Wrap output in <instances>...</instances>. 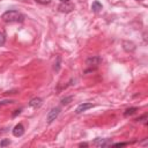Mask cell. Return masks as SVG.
Listing matches in <instances>:
<instances>
[{
	"label": "cell",
	"mask_w": 148,
	"mask_h": 148,
	"mask_svg": "<svg viewBox=\"0 0 148 148\" xmlns=\"http://www.w3.org/2000/svg\"><path fill=\"white\" fill-rule=\"evenodd\" d=\"M73 99V97L72 96H68V97H65V98H62L61 99V104H64V105H66V104H68Z\"/></svg>",
	"instance_id": "4fadbf2b"
},
{
	"label": "cell",
	"mask_w": 148,
	"mask_h": 148,
	"mask_svg": "<svg viewBox=\"0 0 148 148\" xmlns=\"http://www.w3.org/2000/svg\"><path fill=\"white\" fill-rule=\"evenodd\" d=\"M101 61H102V59L99 57H90L86 60V65L90 66V67H97L101 64Z\"/></svg>",
	"instance_id": "277c9868"
},
{
	"label": "cell",
	"mask_w": 148,
	"mask_h": 148,
	"mask_svg": "<svg viewBox=\"0 0 148 148\" xmlns=\"http://www.w3.org/2000/svg\"><path fill=\"white\" fill-rule=\"evenodd\" d=\"M37 3H40V5H49L51 2V0H35Z\"/></svg>",
	"instance_id": "9a60e30c"
},
{
	"label": "cell",
	"mask_w": 148,
	"mask_h": 148,
	"mask_svg": "<svg viewBox=\"0 0 148 148\" xmlns=\"http://www.w3.org/2000/svg\"><path fill=\"white\" fill-rule=\"evenodd\" d=\"M12 103H14V101H10V99H9V101H8V99L1 101V102H0V106H1V105H6V104H12Z\"/></svg>",
	"instance_id": "2e32d148"
},
{
	"label": "cell",
	"mask_w": 148,
	"mask_h": 148,
	"mask_svg": "<svg viewBox=\"0 0 148 148\" xmlns=\"http://www.w3.org/2000/svg\"><path fill=\"white\" fill-rule=\"evenodd\" d=\"M94 106V104H91V103H82V104H80V105H77V108L75 109V113H82L83 111H86V110H88V109H90V108H92Z\"/></svg>",
	"instance_id": "8992f818"
},
{
	"label": "cell",
	"mask_w": 148,
	"mask_h": 148,
	"mask_svg": "<svg viewBox=\"0 0 148 148\" xmlns=\"http://www.w3.org/2000/svg\"><path fill=\"white\" fill-rule=\"evenodd\" d=\"M6 43V35L3 31H0V46H2Z\"/></svg>",
	"instance_id": "7c38bea8"
},
{
	"label": "cell",
	"mask_w": 148,
	"mask_h": 148,
	"mask_svg": "<svg viewBox=\"0 0 148 148\" xmlns=\"http://www.w3.org/2000/svg\"><path fill=\"white\" fill-rule=\"evenodd\" d=\"M127 145V142H118V143H114L113 146L114 147H121V146H126Z\"/></svg>",
	"instance_id": "ac0fdd59"
},
{
	"label": "cell",
	"mask_w": 148,
	"mask_h": 148,
	"mask_svg": "<svg viewBox=\"0 0 148 148\" xmlns=\"http://www.w3.org/2000/svg\"><path fill=\"white\" fill-rule=\"evenodd\" d=\"M88 143H80V147H87Z\"/></svg>",
	"instance_id": "ffe728a7"
},
{
	"label": "cell",
	"mask_w": 148,
	"mask_h": 148,
	"mask_svg": "<svg viewBox=\"0 0 148 148\" xmlns=\"http://www.w3.org/2000/svg\"><path fill=\"white\" fill-rule=\"evenodd\" d=\"M10 143V140L9 139H3L1 142H0V147H5V146H7V145H9Z\"/></svg>",
	"instance_id": "5bb4252c"
},
{
	"label": "cell",
	"mask_w": 148,
	"mask_h": 148,
	"mask_svg": "<svg viewBox=\"0 0 148 148\" xmlns=\"http://www.w3.org/2000/svg\"><path fill=\"white\" fill-rule=\"evenodd\" d=\"M94 145L95 146H98V147H106V146L112 145V142H111L110 139H101V138H97V139L94 140Z\"/></svg>",
	"instance_id": "5b68a950"
},
{
	"label": "cell",
	"mask_w": 148,
	"mask_h": 148,
	"mask_svg": "<svg viewBox=\"0 0 148 148\" xmlns=\"http://www.w3.org/2000/svg\"><path fill=\"white\" fill-rule=\"evenodd\" d=\"M136 1H143V0H136Z\"/></svg>",
	"instance_id": "7402d4cb"
},
{
	"label": "cell",
	"mask_w": 148,
	"mask_h": 148,
	"mask_svg": "<svg viewBox=\"0 0 148 148\" xmlns=\"http://www.w3.org/2000/svg\"><path fill=\"white\" fill-rule=\"evenodd\" d=\"M21 113V110H15V112L13 113V117H16L17 114H20Z\"/></svg>",
	"instance_id": "d6986e66"
},
{
	"label": "cell",
	"mask_w": 148,
	"mask_h": 148,
	"mask_svg": "<svg viewBox=\"0 0 148 148\" xmlns=\"http://www.w3.org/2000/svg\"><path fill=\"white\" fill-rule=\"evenodd\" d=\"M136 110H138V108H128V109H126V111L124 112V116H125V117L132 116V114H134V113L136 112Z\"/></svg>",
	"instance_id": "8fae6325"
},
{
	"label": "cell",
	"mask_w": 148,
	"mask_h": 148,
	"mask_svg": "<svg viewBox=\"0 0 148 148\" xmlns=\"http://www.w3.org/2000/svg\"><path fill=\"white\" fill-rule=\"evenodd\" d=\"M102 9H103L102 3H99L98 1H94V2H92V5H91V10H92V12L98 13V12L102 10Z\"/></svg>",
	"instance_id": "30bf717a"
},
{
	"label": "cell",
	"mask_w": 148,
	"mask_h": 148,
	"mask_svg": "<svg viewBox=\"0 0 148 148\" xmlns=\"http://www.w3.org/2000/svg\"><path fill=\"white\" fill-rule=\"evenodd\" d=\"M23 133H24V127H23L22 124H17V125L14 127V130H13L14 136H22Z\"/></svg>",
	"instance_id": "ba28073f"
},
{
	"label": "cell",
	"mask_w": 148,
	"mask_h": 148,
	"mask_svg": "<svg viewBox=\"0 0 148 148\" xmlns=\"http://www.w3.org/2000/svg\"><path fill=\"white\" fill-rule=\"evenodd\" d=\"M74 9V5L69 3V2H61L58 6V10L61 13H71Z\"/></svg>",
	"instance_id": "3957f363"
},
{
	"label": "cell",
	"mask_w": 148,
	"mask_h": 148,
	"mask_svg": "<svg viewBox=\"0 0 148 148\" xmlns=\"http://www.w3.org/2000/svg\"><path fill=\"white\" fill-rule=\"evenodd\" d=\"M40 105H42V98H39V97H35V98L30 99V102H29V106H31V108H38Z\"/></svg>",
	"instance_id": "9c48e42d"
},
{
	"label": "cell",
	"mask_w": 148,
	"mask_h": 148,
	"mask_svg": "<svg viewBox=\"0 0 148 148\" xmlns=\"http://www.w3.org/2000/svg\"><path fill=\"white\" fill-rule=\"evenodd\" d=\"M145 119H147V114H143L142 117H140V118H138V119H135V120H136V121H143V123H146Z\"/></svg>",
	"instance_id": "e0dca14e"
},
{
	"label": "cell",
	"mask_w": 148,
	"mask_h": 148,
	"mask_svg": "<svg viewBox=\"0 0 148 148\" xmlns=\"http://www.w3.org/2000/svg\"><path fill=\"white\" fill-rule=\"evenodd\" d=\"M1 18L5 22H22L24 20V16L17 10H7L2 14Z\"/></svg>",
	"instance_id": "6da1fadb"
},
{
	"label": "cell",
	"mask_w": 148,
	"mask_h": 148,
	"mask_svg": "<svg viewBox=\"0 0 148 148\" xmlns=\"http://www.w3.org/2000/svg\"><path fill=\"white\" fill-rule=\"evenodd\" d=\"M60 1H61V2H68L69 0H60Z\"/></svg>",
	"instance_id": "44dd1931"
},
{
	"label": "cell",
	"mask_w": 148,
	"mask_h": 148,
	"mask_svg": "<svg viewBox=\"0 0 148 148\" xmlns=\"http://www.w3.org/2000/svg\"><path fill=\"white\" fill-rule=\"evenodd\" d=\"M60 108H53L49 113H47V117H46V121L49 123V124H51L53 120H56V118L59 116V113H60Z\"/></svg>",
	"instance_id": "7a4b0ae2"
},
{
	"label": "cell",
	"mask_w": 148,
	"mask_h": 148,
	"mask_svg": "<svg viewBox=\"0 0 148 148\" xmlns=\"http://www.w3.org/2000/svg\"><path fill=\"white\" fill-rule=\"evenodd\" d=\"M123 47L126 52H133L135 50V44L132 43V42H128V40H124L123 42Z\"/></svg>",
	"instance_id": "52a82bcc"
}]
</instances>
